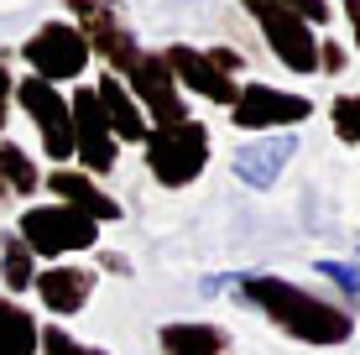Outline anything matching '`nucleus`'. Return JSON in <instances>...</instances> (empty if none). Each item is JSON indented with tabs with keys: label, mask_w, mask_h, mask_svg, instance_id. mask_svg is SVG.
<instances>
[{
	"label": "nucleus",
	"mask_w": 360,
	"mask_h": 355,
	"mask_svg": "<svg viewBox=\"0 0 360 355\" xmlns=\"http://www.w3.org/2000/svg\"><path fill=\"white\" fill-rule=\"evenodd\" d=\"M99 272H115V277H131L136 266H131V256H120V251H99Z\"/></svg>",
	"instance_id": "393cba45"
},
{
	"label": "nucleus",
	"mask_w": 360,
	"mask_h": 355,
	"mask_svg": "<svg viewBox=\"0 0 360 355\" xmlns=\"http://www.w3.org/2000/svg\"><path fill=\"white\" fill-rule=\"evenodd\" d=\"M115 79L136 94V105L146 110L152 126H178V120H188V100H183L172 68L162 63V53H146V47H141V58H136L126 73H115Z\"/></svg>",
	"instance_id": "1a4fd4ad"
},
{
	"label": "nucleus",
	"mask_w": 360,
	"mask_h": 355,
	"mask_svg": "<svg viewBox=\"0 0 360 355\" xmlns=\"http://www.w3.org/2000/svg\"><path fill=\"white\" fill-rule=\"evenodd\" d=\"M329 126L345 146H360V94H334L329 100Z\"/></svg>",
	"instance_id": "aec40b11"
},
{
	"label": "nucleus",
	"mask_w": 360,
	"mask_h": 355,
	"mask_svg": "<svg viewBox=\"0 0 360 355\" xmlns=\"http://www.w3.org/2000/svg\"><path fill=\"white\" fill-rule=\"evenodd\" d=\"M162 63L172 68V79H178L183 94H198V100H209V105H225L230 110L235 94H240V79L219 68V58L209 53V47L172 42V47H162Z\"/></svg>",
	"instance_id": "9d476101"
},
{
	"label": "nucleus",
	"mask_w": 360,
	"mask_h": 355,
	"mask_svg": "<svg viewBox=\"0 0 360 355\" xmlns=\"http://www.w3.org/2000/svg\"><path fill=\"white\" fill-rule=\"evenodd\" d=\"M99 230L89 214L68 209V204L47 199V204H27V209L16 214V235L32 246L37 262H73V256L84 251H99Z\"/></svg>",
	"instance_id": "7ed1b4c3"
},
{
	"label": "nucleus",
	"mask_w": 360,
	"mask_h": 355,
	"mask_svg": "<svg viewBox=\"0 0 360 355\" xmlns=\"http://www.w3.org/2000/svg\"><path fill=\"white\" fill-rule=\"evenodd\" d=\"M32 193H42V167L32 162L27 146L0 136V204H16V199L32 204Z\"/></svg>",
	"instance_id": "dca6fc26"
},
{
	"label": "nucleus",
	"mask_w": 360,
	"mask_h": 355,
	"mask_svg": "<svg viewBox=\"0 0 360 355\" xmlns=\"http://www.w3.org/2000/svg\"><path fill=\"white\" fill-rule=\"evenodd\" d=\"M94 94H99V110H105V120H110V131H115V141H120V146H141L146 131H152V120H146V110L136 105V94H131L110 68L94 79Z\"/></svg>",
	"instance_id": "2eb2a0df"
},
{
	"label": "nucleus",
	"mask_w": 360,
	"mask_h": 355,
	"mask_svg": "<svg viewBox=\"0 0 360 355\" xmlns=\"http://www.w3.org/2000/svg\"><path fill=\"white\" fill-rule=\"evenodd\" d=\"M209 152H214V141H209V126L204 120H178V126H152L141 141V162L146 173H152L162 188H188V183L204 178L209 167Z\"/></svg>",
	"instance_id": "f03ea898"
},
{
	"label": "nucleus",
	"mask_w": 360,
	"mask_h": 355,
	"mask_svg": "<svg viewBox=\"0 0 360 355\" xmlns=\"http://www.w3.org/2000/svg\"><path fill=\"white\" fill-rule=\"evenodd\" d=\"M11 100H16V79H11V68L0 63V136H6V120H11Z\"/></svg>",
	"instance_id": "b1692460"
},
{
	"label": "nucleus",
	"mask_w": 360,
	"mask_h": 355,
	"mask_svg": "<svg viewBox=\"0 0 360 355\" xmlns=\"http://www.w3.org/2000/svg\"><path fill=\"white\" fill-rule=\"evenodd\" d=\"M219 292H230L235 303L256 309L271 329H282L297 345H314V350H340L355 340V309L324 298V292L288 283V277H271V272H219Z\"/></svg>",
	"instance_id": "f257e3e1"
},
{
	"label": "nucleus",
	"mask_w": 360,
	"mask_h": 355,
	"mask_svg": "<svg viewBox=\"0 0 360 355\" xmlns=\"http://www.w3.org/2000/svg\"><path fill=\"white\" fill-rule=\"evenodd\" d=\"M42 188L53 193L58 204L89 214L94 225H120V219H126V204H120L115 193H105L99 178H89L84 167H53V173H42Z\"/></svg>",
	"instance_id": "ddd939ff"
},
{
	"label": "nucleus",
	"mask_w": 360,
	"mask_h": 355,
	"mask_svg": "<svg viewBox=\"0 0 360 355\" xmlns=\"http://www.w3.org/2000/svg\"><path fill=\"white\" fill-rule=\"evenodd\" d=\"M240 6L251 11L266 53L288 73H319V27H308L297 11H282V6H271V0H240Z\"/></svg>",
	"instance_id": "39448f33"
},
{
	"label": "nucleus",
	"mask_w": 360,
	"mask_h": 355,
	"mask_svg": "<svg viewBox=\"0 0 360 355\" xmlns=\"http://www.w3.org/2000/svg\"><path fill=\"white\" fill-rule=\"evenodd\" d=\"M21 63L32 68V79H47V84H73L84 79V68L94 63L89 53V37H84L73 21H42L27 42H21Z\"/></svg>",
	"instance_id": "20e7f679"
},
{
	"label": "nucleus",
	"mask_w": 360,
	"mask_h": 355,
	"mask_svg": "<svg viewBox=\"0 0 360 355\" xmlns=\"http://www.w3.org/2000/svg\"><path fill=\"white\" fill-rule=\"evenodd\" d=\"M37 345H42V319H32V309L0 292V355H37Z\"/></svg>",
	"instance_id": "f3484780"
},
{
	"label": "nucleus",
	"mask_w": 360,
	"mask_h": 355,
	"mask_svg": "<svg viewBox=\"0 0 360 355\" xmlns=\"http://www.w3.org/2000/svg\"><path fill=\"white\" fill-rule=\"evenodd\" d=\"M319 73H345V47L340 42H319Z\"/></svg>",
	"instance_id": "5701e85b"
},
{
	"label": "nucleus",
	"mask_w": 360,
	"mask_h": 355,
	"mask_svg": "<svg viewBox=\"0 0 360 355\" xmlns=\"http://www.w3.org/2000/svg\"><path fill=\"white\" fill-rule=\"evenodd\" d=\"M68 110H73V167H84L89 178L115 173L120 141H115V131H110L105 110H99L94 84H79V89L68 94Z\"/></svg>",
	"instance_id": "6e6552de"
},
{
	"label": "nucleus",
	"mask_w": 360,
	"mask_h": 355,
	"mask_svg": "<svg viewBox=\"0 0 360 355\" xmlns=\"http://www.w3.org/2000/svg\"><path fill=\"white\" fill-rule=\"evenodd\" d=\"M314 272H319V277H329V283L340 288L345 298L355 303V309H360V251H355V262H340V256H319Z\"/></svg>",
	"instance_id": "6ab92c4d"
},
{
	"label": "nucleus",
	"mask_w": 360,
	"mask_h": 355,
	"mask_svg": "<svg viewBox=\"0 0 360 355\" xmlns=\"http://www.w3.org/2000/svg\"><path fill=\"white\" fill-rule=\"evenodd\" d=\"M340 11H345V21H350V42L360 53V0H340Z\"/></svg>",
	"instance_id": "a878e982"
},
{
	"label": "nucleus",
	"mask_w": 360,
	"mask_h": 355,
	"mask_svg": "<svg viewBox=\"0 0 360 355\" xmlns=\"http://www.w3.org/2000/svg\"><path fill=\"white\" fill-rule=\"evenodd\" d=\"M157 350L162 355H240L235 335L214 319H167L157 324Z\"/></svg>",
	"instance_id": "4468645a"
},
{
	"label": "nucleus",
	"mask_w": 360,
	"mask_h": 355,
	"mask_svg": "<svg viewBox=\"0 0 360 355\" xmlns=\"http://www.w3.org/2000/svg\"><path fill=\"white\" fill-rule=\"evenodd\" d=\"M37 355H110V350L84 345V340H73L63 324H42V345H37Z\"/></svg>",
	"instance_id": "412c9836"
},
{
	"label": "nucleus",
	"mask_w": 360,
	"mask_h": 355,
	"mask_svg": "<svg viewBox=\"0 0 360 355\" xmlns=\"http://www.w3.org/2000/svg\"><path fill=\"white\" fill-rule=\"evenodd\" d=\"M292 152H297V131H266V136H251V141L235 146L230 173L240 178L251 193H266V188H277L282 173H288Z\"/></svg>",
	"instance_id": "9b49d317"
},
{
	"label": "nucleus",
	"mask_w": 360,
	"mask_h": 355,
	"mask_svg": "<svg viewBox=\"0 0 360 355\" xmlns=\"http://www.w3.org/2000/svg\"><path fill=\"white\" fill-rule=\"evenodd\" d=\"M16 105L27 110V120L37 126V141H42V157L53 167H68L73 162V110H68V94L47 79H16Z\"/></svg>",
	"instance_id": "423d86ee"
},
{
	"label": "nucleus",
	"mask_w": 360,
	"mask_h": 355,
	"mask_svg": "<svg viewBox=\"0 0 360 355\" xmlns=\"http://www.w3.org/2000/svg\"><path fill=\"white\" fill-rule=\"evenodd\" d=\"M271 6L297 11V16L308 21V27H329V16H334V6H329V0H271Z\"/></svg>",
	"instance_id": "4be33fe9"
},
{
	"label": "nucleus",
	"mask_w": 360,
	"mask_h": 355,
	"mask_svg": "<svg viewBox=\"0 0 360 355\" xmlns=\"http://www.w3.org/2000/svg\"><path fill=\"white\" fill-rule=\"evenodd\" d=\"M94 288H99V272L94 266H79V262H47L42 272H37V303H42L53 319H73V314H84L89 309V298H94Z\"/></svg>",
	"instance_id": "f8f14e48"
},
{
	"label": "nucleus",
	"mask_w": 360,
	"mask_h": 355,
	"mask_svg": "<svg viewBox=\"0 0 360 355\" xmlns=\"http://www.w3.org/2000/svg\"><path fill=\"white\" fill-rule=\"evenodd\" d=\"M314 100L292 89H277V84H240L230 105V126L251 131V136H266V131H297L303 120H314Z\"/></svg>",
	"instance_id": "0eeeda50"
},
{
	"label": "nucleus",
	"mask_w": 360,
	"mask_h": 355,
	"mask_svg": "<svg viewBox=\"0 0 360 355\" xmlns=\"http://www.w3.org/2000/svg\"><path fill=\"white\" fill-rule=\"evenodd\" d=\"M37 272H42V262L32 256V246L16 230H0V288H6L11 298H21V292H32Z\"/></svg>",
	"instance_id": "a211bd4d"
}]
</instances>
